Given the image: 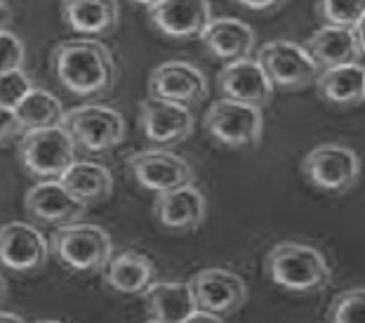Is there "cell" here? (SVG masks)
<instances>
[{"instance_id": "obj_30", "label": "cell", "mask_w": 365, "mask_h": 323, "mask_svg": "<svg viewBox=\"0 0 365 323\" xmlns=\"http://www.w3.org/2000/svg\"><path fill=\"white\" fill-rule=\"evenodd\" d=\"M21 133H24V128H21L14 109H10V106H0V144L7 140H14V137H19Z\"/></svg>"}, {"instance_id": "obj_17", "label": "cell", "mask_w": 365, "mask_h": 323, "mask_svg": "<svg viewBox=\"0 0 365 323\" xmlns=\"http://www.w3.org/2000/svg\"><path fill=\"white\" fill-rule=\"evenodd\" d=\"M153 215L168 232H196L207 217V201L203 191L193 184L163 191L153 201Z\"/></svg>"}, {"instance_id": "obj_14", "label": "cell", "mask_w": 365, "mask_h": 323, "mask_svg": "<svg viewBox=\"0 0 365 323\" xmlns=\"http://www.w3.org/2000/svg\"><path fill=\"white\" fill-rule=\"evenodd\" d=\"M24 207L29 217L43 222V225H57V227L73 225L88 210V205L81 203L59 180L36 182L26 191Z\"/></svg>"}, {"instance_id": "obj_12", "label": "cell", "mask_w": 365, "mask_h": 323, "mask_svg": "<svg viewBox=\"0 0 365 323\" xmlns=\"http://www.w3.org/2000/svg\"><path fill=\"white\" fill-rule=\"evenodd\" d=\"M193 123L196 121H193L189 106L151 95L139 104V128H142L146 140L158 144L160 149L189 140L193 133Z\"/></svg>"}, {"instance_id": "obj_19", "label": "cell", "mask_w": 365, "mask_h": 323, "mask_svg": "<svg viewBox=\"0 0 365 323\" xmlns=\"http://www.w3.org/2000/svg\"><path fill=\"white\" fill-rule=\"evenodd\" d=\"M200 41L212 57L236 61L250 57V52L255 50V31L243 19L220 17L210 19V24L200 34Z\"/></svg>"}, {"instance_id": "obj_6", "label": "cell", "mask_w": 365, "mask_h": 323, "mask_svg": "<svg viewBox=\"0 0 365 323\" xmlns=\"http://www.w3.org/2000/svg\"><path fill=\"white\" fill-rule=\"evenodd\" d=\"M203 123L205 133L229 149L257 147L264 133V113L259 106L243 104L227 97L210 104Z\"/></svg>"}, {"instance_id": "obj_29", "label": "cell", "mask_w": 365, "mask_h": 323, "mask_svg": "<svg viewBox=\"0 0 365 323\" xmlns=\"http://www.w3.org/2000/svg\"><path fill=\"white\" fill-rule=\"evenodd\" d=\"M24 59H26L24 41L3 26L0 29V73L21 68L24 66Z\"/></svg>"}, {"instance_id": "obj_26", "label": "cell", "mask_w": 365, "mask_h": 323, "mask_svg": "<svg viewBox=\"0 0 365 323\" xmlns=\"http://www.w3.org/2000/svg\"><path fill=\"white\" fill-rule=\"evenodd\" d=\"M316 12L325 24L354 29L365 14V0H316Z\"/></svg>"}, {"instance_id": "obj_34", "label": "cell", "mask_w": 365, "mask_h": 323, "mask_svg": "<svg viewBox=\"0 0 365 323\" xmlns=\"http://www.w3.org/2000/svg\"><path fill=\"white\" fill-rule=\"evenodd\" d=\"M0 323H26V321L12 312H0Z\"/></svg>"}, {"instance_id": "obj_23", "label": "cell", "mask_w": 365, "mask_h": 323, "mask_svg": "<svg viewBox=\"0 0 365 323\" xmlns=\"http://www.w3.org/2000/svg\"><path fill=\"white\" fill-rule=\"evenodd\" d=\"M318 97L330 104L349 106L365 102V64H339L330 68H321L316 78Z\"/></svg>"}, {"instance_id": "obj_24", "label": "cell", "mask_w": 365, "mask_h": 323, "mask_svg": "<svg viewBox=\"0 0 365 323\" xmlns=\"http://www.w3.org/2000/svg\"><path fill=\"white\" fill-rule=\"evenodd\" d=\"M59 182L85 205L104 203L113 194L111 170L106 165L92 163V160H73L59 177Z\"/></svg>"}, {"instance_id": "obj_8", "label": "cell", "mask_w": 365, "mask_h": 323, "mask_svg": "<svg viewBox=\"0 0 365 323\" xmlns=\"http://www.w3.org/2000/svg\"><path fill=\"white\" fill-rule=\"evenodd\" d=\"M257 61L267 71L269 81L274 83V88H283L287 92L314 86L321 73V66L309 55L304 45L283 41V38L264 43L257 50Z\"/></svg>"}, {"instance_id": "obj_3", "label": "cell", "mask_w": 365, "mask_h": 323, "mask_svg": "<svg viewBox=\"0 0 365 323\" xmlns=\"http://www.w3.org/2000/svg\"><path fill=\"white\" fill-rule=\"evenodd\" d=\"M50 248L59 265L76 274H99L113 255V241L108 232L90 222L59 227Z\"/></svg>"}, {"instance_id": "obj_1", "label": "cell", "mask_w": 365, "mask_h": 323, "mask_svg": "<svg viewBox=\"0 0 365 323\" xmlns=\"http://www.w3.org/2000/svg\"><path fill=\"white\" fill-rule=\"evenodd\" d=\"M52 71L73 95L90 97L104 92L115 81V59L111 50L95 38H71L52 50Z\"/></svg>"}, {"instance_id": "obj_15", "label": "cell", "mask_w": 365, "mask_h": 323, "mask_svg": "<svg viewBox=\"0 0 365 323\" xmlns=\"http://www.w3.org/2000/svg\"><path fill=\"white\" fill-rule=\"evenodd\" d=\"M149 19L156 31L168 38H177V41L200 38L212 19V3L210 0H158L149 7Z\"/></svg>"}, {"instance_id": "obj_21", "label": "cell", "mask_w": 365, "mask_h": 323, "mask_svg": "<svg viewBox=\"0 0 365 323\" xmlns=\"http://www.w3.org/2000/svg\"><path fill=\"white\" fill-rule=\"evenodd\" d=\"M142 295L149 317L163 323H182L198 309L191 286L182 281H153Z\"/></svg>"}, {"instance_id": "obj_16", "label": "cell", "mask_w": 365, "mask_h": 323, "mask_svg": "<svg viewBox=\"0 0 365 323\" xmlns=\"http://www.w3.org/2000/svg\"><path fill=\"white\" fill-rule=\"evenodd\" d=\"M217 86H220L222 95L227 99L259 106V109L271 104L276 90L259 61L250 57L229 61L217 76Z\"/></svg>"}, {"instance_id": "obj_10", "label": "cell", "mask_w": 365, "mask_h": 323, "mask_svg": "<svg viewBox=\"0 0 365 323\" xmlns=\"http://www.w3.org/2000/svg\"><path fill=\"white\" fill-rule=\"evenodd\" d=\"M128 170L139 182V187L156 191V194L193 184L191 163L170 149H146L132 153L128 158Z\"/></svg>"}, {"instance_id": "obj_5", "label": "cell", "mask_w": 365, "mask_h": 323, "mask_svg": "<svg viewBox=\"0 0 365 323\" xmlns=\"http://www.w3.org/2000/svg\"><path fill=\"white\" fill-rule=\"evenodd\" d=\"M61 125L73 137L76 147L90 153H104L115 149L125 140L128 123L125 116L106 104H81L64 113Z\"/></svg>"}, {"instance_id": "obj_13", "label": "cell", "mask_w": 365, "mask_h": 323, "mask_svg": "<svg viewBox=\"0 0 365 323\" xmlns=\"http://www.w3.org/2000/svg\"><path fill=\"white\" fill-rule=\"evenodd\" d=\"M207 78L196 64L189 61H163L149 76V95L168 102L193 106L207 97Z\"/></svg>"}, {"instance_id": "obj_4", "label": "cell", "mask_w": 365, "mask_h": 323, "mask_svg": "<svg viewBox=\"0 0 365 323\" xmlns=\"http://www.w3.org/2000/svg\"><path fill=\"white\" fill-rule=\"evenodd\" d=\"M76 160V142L64 125L24 130L19 140V163L36 180H59Z\"/></svg>"}, {"instance_id": "obj_22", "label": "cell", "mask_w": 365, "mask_h": 323, "mask_svg": "<svg viewBox=\"0 0 365 323\" xmlns=\"http://www.w3.org/2000/svg\"><path fill=\"white\" fill-rule=\"evenodd\" d=\"M304 48L309 50V55L316 59V64L321 68H330L339 64H356V61H361L363 57L354 29H346V26H332V24L321 26L309 38Z\"/></svg>"}, {"instance_id": "obj_40", "label": "cell", "mask_w": 365, "mask_h": 323, "mask_svg": "<svg viewBox=\"0 0 365 323\" xmlns=\"http://www.w3.org/2000/svg\"><path fill=\"white\" fill-rule=\"evenodd\" d=\"M0 29H3V26H0Z\"/></svg>"}, {"instance_id": "obj_11", "label": "cell", "mask_w": 365, "mask_h": 323, "mask_svg": "<svg viewBox=\"0 0 365 323\" xmlns=\"http://www.w3.org/2000/svg\"><path fill=\"white\" fill-rule=\"evenodd\" d=\"M189 286L196 297L198 309L217 314V317H229L238 312L247 302V286L236 272L222 267L200 269L191 276Z\"/></svg>"}, {"instance_id": "obj_33", "label": "cell", "mask_w": 365, "mask_h": 323, "mask_svg": "<svg viewBox=\"0 0 365 323\" xmlns=\"http://www.w3.org/2000/svg\"><path fill=\"white\" fill-rule=\"evenodd\" d=\"M354 34H356V41H359V48H361V52L365 55V14L361 17L359 24L354 26Z\"/></svg>"}, {"instance_id": "obj_9", "label": "cell", "mask_w": 365, "mask_h": 323, "mask_svg": "<svg viewBox=\"0 0 365 323\" xmlns=\"http://www.w3.org/2000/svg\"><path fill=\"white\" fill-rule=\"evenodd\" d=\"M50 243L36 225L7 222L0 227V267L14 274H36L48 265Z\"/></svg>"}, {"instance_id": "obj_25", "label": "cell", "mask_w": 365, "mask_h": 323, "mask_svg": "<svg viewBox=\"0 0 365 323\" xmlns=\"http://www.w3.org/2000/svg\"><path fill=\"white\" fill-rule=\"evenodd\" d=\"M14 113L24 130H38V128H52L61 125L64 121V104L57 95L43 88H31L26 97L14 106Z\"/></svg>"}, {"instance_id": "obj_31", "label": "cell", "mask_w": 365, "mask_h": 323, "mask_svg": "<svg viewBox=\"0 0 365 323\" xmlns=\"http://www.w3.org/2000/svg\"><path fill=\"white\" fill-rule=\"evenodd\" d=\"M236 3L252 12H274L285 3V0H236Z\"/></svg>"}, {"instance_id": "obj_38", "label": "cell", "mask_w": 365, "mask_h": 323, "mask_svg": "<svg viewBox=\"0 0 365 323\" xmlns=\"http://www.w3.org/2000/svg\"><path fill=\"white\" fill-rule=\"evenodd\" d=\"M36 323H64V321H52V319H48V321H36Z\"/></svg>"}, {"instance_id": "obj_2", "label": "cell", "mask_w": 365, "mask_h": 323, "mask_svg": "<svg viewBox=\"0 0 365 323\" xmlns=\"http://www.w3.org/2000/svg\"><path fill=\"white\" fill-rule=\"evenodd\" d=\"M264 272L278 288L290 293H321L332 283V267L318 248L307 243L285 241L264 260Z\"/></svg>"}, {"instance_id": "obj_35", "label": "cell", "mask_w": 365, "mask_h": 323, "mask_svg": "<svg viewBox=\"0 0 365 323\" xmlns=\"http://www.w3.org/2000/svg\"><path fill=\"white\" fill-rule=\"evenodd\" d=\"M7 19H10V7H7L5 0H0V26H5Z\"/></svg>"}, {"instance_id": "obj_32", "label": "cell", "mask_w": 365, "mask_h": 323, "mask_svg": "<svg viewBox=\"0 0 365 323\" xmlns=\"http://www.w3.org/2000/svg\"><path fill=\"white\" fill-rule=\"evenodd\" d=\"M182 323H227V321H224V317H217V314H210V312H203V309H196L189 319L182 321Z\"/></svg>"}, {"instance_id": "obj_20", "label": "cell", "mask_w": 365, "mask_h": 323, "mask_svg": "<svg viewBox=\"0 0 365 323\" xmlns=\"http://www.w3.org/2000/svg\"><path fill=\"white\" fill-rule=\"evenodd\" d=\"M64 24L83 36H102L118 26V0H59Z\"/></svg>"}, {"instance_id": "obj_28", "label": "cell", "mask_w": 365, "mask_h": 323, "mask_svg": "<svg viewBox=\"0 0 365 323\" xmlns=\"http://www.w3.org/2000/svg\"><path fill=\"white\" fill-rule=\"evenodd\" d=\"M34 88V83L24 73V68H14V71L0 73V106H10L14 109L21 99L26 97V92Z\"/></svg>"}, {"instance_id": "obj_37", "label": "cell", "mask_w": 365, "mask_h": 323, "mask_svg": "<svg viewBox=\"0 0 365 323\" xmlns=\"http://www.w3.org/2000/svg\"><path fill=\"white\" fill-rule=\"evenodd\" d=\"M132 3H137V5H142V7H146V10H149V7L156 5L158 0H132Z\"/></svg>"}, {"instance_id": "obj_39", "label": "cell", "mask_w": 365, "mask_h": 323, "mask_svg": "<svg viewBox=\"0 0 365 323\" xmlns=\"http://www.w3.org/2000/svg\"><path fill=\"white\" fill-rule=\"evenodd\" d=\"M144 323H163V321H156V319H149V321H144Z\"/></svg>"}, {"instance_id": "obj_36", "label": "cell", "mask_w": 365, "mask_h": 323, "mask_svg": "<svg viewBox=\"0 0 365 323\" xmlns=\"http://www.w3.org/2000/svg\"><path fill=\"white\" fill-rule=\"evenodd\" d=\"M7 290H10V286H7L5 276H3V274H0V299H5V295H7Z\"/></svg>"}, {"instance_id": "obj_7", "label": "cell", "mask_w": 365, "mask_h": 323, "mask_svg": "<svg viewBox=\"0 0 365 323\" xmlns=\"http://www.w3.org/2000/svg\"><path fill=\"white\" fill-rule=\"evenodd\" d=\"M302 173L309 184L328 194H344L361 180L363 165L359 153L337 142H325L302 160Z\"/></svg>"}, {"instance_id": "obj_27", "label": "cell", "mask_w": 365, "mask_h": 323, "mask_svg": "<svg viewBox=\"0 0 365 323\" xmlns=\"http://www.w3.org/2000/svg\"><path fill=\"white\" fill-rule=\"evenodd\" d=\"M330 323H365V288H349L332 299Z\"/></svg>"}, {"instance_id": "obj_18", "label": "cell", "mask_w": 365, "mask_h": 323, "mask_svg": "<svg viewBox=\"0 0 365 323\" xmlns=\"http://www.w3.org/2000/svg\"><path fill=\"white\" fill-rule=\"evenodd\" d=\"M102 281L118 295H142L156 281V267L144 252L125 250L120 255H111L102 269Z\"/></svg>"}]
</instances>
